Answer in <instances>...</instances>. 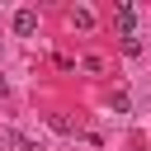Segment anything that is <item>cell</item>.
<instances>
[{
  "label": "cell",
  "mask_w": 151,
  "mask_h": 151,
  "mask_svg": "<svg viewBox=\"0 0 151 151\" xmlns=\"http://www.w3.org/2000/svg\"><path fill=\"white\" fill-rule=\"evenodd\" d=\"M113 19H118V33L123 38H137V9L123 0V5H113Z\"/></svg>",
  "instance_id": "1"
},
{
  "label": "cell",
  "mask_w": 151,
  "mask_h": 151,
  "mask_svg": "<svg viewBox=\"0 0 151 151\" xmlns=\"http://www.w3.org/2000/svg\"><path fill=\"white\" fill-rule=\"evenodd\" d=\"M33 28H38V9H28V5H24V9H14V33H19V38H28Z\"/></svg>",
  "instance_id": "2"
},
{
  "label": "cell",
  "mask_w": 151,
  "mask_h": 151,
  "mask_svg": "<svg viewBox=\"0 0 151 151\" xmlns=\"http://www.w3.org/2000/svg\"><path fill=\"white\" fill-rule=\"evenodd\" d=\"M5 146H14V151H38V142H28V137H19V132H5Z\"/></svg>",
  "instance_id": "3"
},
{
  "label": "cell",
  "mask_w": 151,
  "mask_h": 151,
  "mask_svg": "<svg viewBox=\"0 0 151 151\" xmlns=\"http://www.w3.org/2000/svg\"><path fill=\"white\" fill-rule=\"evenodd\" d=\"M71 24H76V28H94V14H90V9H76Z\"/></svg>",
  "instance_id": "4"
}]
</instances>
